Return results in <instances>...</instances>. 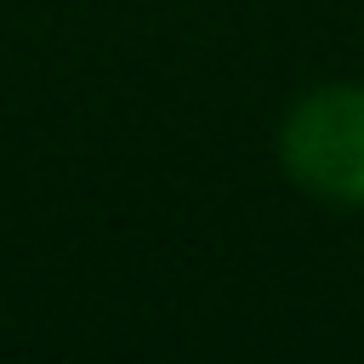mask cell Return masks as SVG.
<instances>
[{"label": "cell", "mask_w": 364, "mask_h": 364, "mask_svg": "<svg viewBox=\"0 0 364 364\" xmlns=\"http://www.w3.org/2000/svg\"><path fill=\"white\" fill-rule=\"evenodd\" d=\"M284 165L301 188L364 205V85H324L284 119Z\"/></svg>", "instance_id": "obj_1"}]
</instances>
